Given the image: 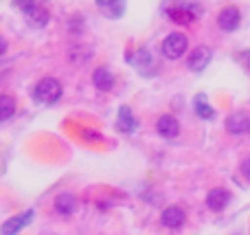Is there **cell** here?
Segmentation results:
<instances>
[{"mask_svg":"<svg viewBox=\"0 0 250 235\" xmlns=\"http://www.w3.org/2000/svg\"><path fill=\"white\" fill-rule=\"evenodd\" d=\"M163 11L173 20L176 24H191L195 18L202 13V9L193 2H185V0H167L163 4Z\"/></svg>","mask_w":250,"mask_h":235,"instance_id":"cell-1","label":"cell"},{"mask_svg":"<svg viewBox=\"0 0 250 235\" xmlns=\"http://www.w3.org/2000/svg\"><path fill=\"white\" fill-rule=\"evenodd\" d=\"M33 99L42 106H53L62 99V84L55 77H42L31 90Z\"/></svg>","mask_w":250,"mask_h":235,"instance_id":"cell-2","label":"cell"},{"mask_svg":"<svg viewBox=\"0 0 250 235\" xmlns=\"http://www.w3.org/2000/svg\"><path fill=\"white\" fill-rule=\"evenodd\" d=\"M187 48H189V40H187V35L169 33L167 38H165L160 51H163V55L167 57V60H180V57L187 53Z\"/></svg>","mask_w":250,"mask_h":235,"instance_id":"cell-3","label":"cell"},{"mask_svg":"<svg viewBox=\"0 0 250 235\" xmlns=\"http://www.w3.org/2000/svg\"><path fill=\"white\" fill-rule=\"evenodd\" d=\"M211 57H213L211 48L208 46H198V48H193V51L189 53V57H187V66H189V70L200 73V70H204L208 66Z\"/></svg>","mask_w":250,"mask_h":235,"instance_id":"cell-4","label":"cell"},{"mask_svg":"<svg viewBox=\"0 0 250 235\" xmlns=\"http://www.w3.org/2000/svg\"><path fill=\"white\" fill-rule=\"evenodd\" d=\"M226 132L235 136H242L250 132V117L246 112H233L226 117Z\"/></svg>","mask_w":250,"mask_h":235,"instance_id":"cell-5","label":"cell"},{"mask_svg":"<svg viewBox=\"0 0 250 235\" xmlns=\"http://www.w3.org/2000/svg\"><path fill=\"white\" fill-rule=\"evenodd\" d=\"M239 22H242V13H239L237 7H224L220 11V16H217V26L222 31H226V33L237 29Z\"/></svg>","mask_w":250,"mask_h":235,"instance_id":"cell-6","label":"cell"},{"mask_svg":"<svg viewBox=\"0 0 250 235\" xmlns=\"http://www.w3.org/2000/svg\"><path fill=\"white\" fill-rule=\"evenodd\" d=\"M230 205V192L224 187H215L208 192L207 196V207L211 211H224Z\"/></svg>","mask_w":250,"mask_h":235,"instance_id":"cell-7","label":"cell"},{"mask_svg":"<svg viewBox=\"0 0 250 235\" xmlns=\"http://www.w3.org/2000/svg\"><path fill=\"white\" fill-rule=\"evenodd\" d=\"M156 130H158V134L163 136V139H176V136L180 134V123H178V119L171 117V114H163V117L158 119V123H156Z\"/></svg>","mask_w":250,"mask_h":235,"instance_id":"cell-8","label":"cell"},{"mask_svg":"<svg viewBox=\"0 0 250 235\" xmlns=\"http://www.w3.org/2000/svg\"><path fill=\"white\" fill-rule=\"evenodd\" d=\"M185 220H187V215H185V211L180 209V207H167V209L163 211V215H160V222L165 224L167 229H171V231H176V229H180L182 224H185Z\"/></svg>","mask_w":250,"mask_h":235,"instance_id":"cell-9","label":"cell"},{"mask_svg":"<svg viewBox=\"0 0 250 235\" xmlns=\"http://www.w3.org/2000/svg\"><path fill=\"white\" fill-rule=\"evenodd\" d=\"M97 7L110 20H117L125 13V0H97Z\"/></svg>","mask_w":250,"mask_h":235,"instance_id":"cell-10","label":"cell"},{"mask_svg":"<svg viewBox=\"0 0 250 235\" xmlns=\"http://www.w3.org/2000/svg\"><path fill=\"white\" fill-rule=\"evenodd\" d=\"M92 84H95V88L97 90H101V92H108V90H112L114 88V75L110 73L108 68H97L95 73H92Z\"/></svg>","mask_w":250,"mask_h":235,"instance_id":"cell-11","label":"cell"},{"mask_svg":"<svg viewBox=\"0 0 250 235\" xmlns=\"http://www.w3.org/2000/svg\"><path fill=\"white\" fill-rule=\"evenodd\" d=\"M75 209H77V198H75V193L64 192L55 198V211L60 215H70Z\"/></svg>","mask_w":250,"mask_h":235,"instance_id":"cell-12","label":"cell"},{"mask_svg":"<svg viewBox=\"0 0 250 235\" xmlns=\"http://www.w3.org/2000/svg\"><path fill=\"white\" fill-rule=\"evenodd\" d=\"M136 119H134L132 110L127 108V106H121V110H119V121H117V128L125 134H132L134 130H136Z\"/></svg>","mask_w":250,"mask_h":235,"instance_id":"cell-13","label":"cell"},{"mask_svg":"<svg viewBox=\"0 0 250 235\" xmlns=\"http://www.w3.org/2000/svg\"><path fill=\"white\" fill-rule=\"evenodd\" d=\"M31 218H33V211H26V214L18 215V218L7 220V222L2 224V235H16L22 227H24V224H29Z\"/></svg>","mask_w":250,"mask_h":235,"instance_id":"cell-14","label":"cell"},{"mask_svg":"<svg viewBox=\"0 0 250 235\" xmlns=\"http://www.w3.org/2000/svg\"><path fill=\"white\" fill-rule=\"evenodd\" d=\"M24 16H26V22H29L31 26H46V22H48V11L44 7H40V4H35L33 9H29Z\"/></svg>","mask_w":250,"mask_h":235,"instance_id":"cell-15","label":"cell"},{"mask_svg":"<svg viewBox=\"0 0 250 235\" xmlns=\"http://www.w3.org/2000/svg\"><path fill=\"white\" fill-rule=\"evenodd\" d=\"M16 99L9 95H0V121H9V119L16 114Z\"/></svg>","mask_w":250,"mask_h":235,"instance_id":"cell-16","label":"cell"},{"mask_svg":"<svg viewBox=\"0 0 250 235\" xmlns=\"http://www.w3.org/2000/svg\"><path fill=\"white\" fill-rule=\"evenodd\" d=\"M195 114H198L200 119H207V121H211V119H215V110L208 106V101H207V97L204 95H200V97H195Z\"/></svg>","mask_w":250,"mask_h":235,"instance_id":"cell-17","label":"cell"},{"mask_svg":"<svg viewBox=\"0 0 250 235\" xmlns=\"http://www.w3.org/2000/svg\"><path fill=\"white\" fill-rule=\"evenodd\" d=\"M136 66H138L141 70H145L147 66H151V55H149V51L141 48V51L136 53Z\"/></svg>","mask_w":250,"mask_h":235,"instance_id":"cell-18","label":"cell"},{"mask_svg":"<svg viewBox=\"0 0 250 235\" xmlns=\"http://www.w3.org/2000/svg\"><path fill=\"white\" fill-rule=\"evenodd\" d=\"M13 4H16V7L20 9L22 13H26V11H29V9H33L38 2H35V0H13Z\"/></svg>","mask_w":250,"mask_h":235,"instance_id":"cell-19","label":"cell"},{"mask_svg":"<svg viewBox=\"0 0 250 235\" xmlns=\"http://www.w3.org/2000/svg\"><path fill=\"white\" fill-rule=\"evenodd\" d=\"M239 170H242V174L246 176V180H250V156L244 158V163H242V167H239Z\"/></svg>","mask_w":250,"mask_h":235,"instance_id":"cell-20","label":"cell"},{"mask_svg":"<svg viewBox=\"0 0 250 235\" xmlns=\"http://www.w3.org/2000/svg\"><path fill=\"white\" fill-rule=\"evenodd\" d=\"M4 53H7V40H4L2 35H0V57H2Z\"/></svg>","mask_w":250,"mask_h":235,"instance_id":"cell-21","label":"cell"}]
</instances>
